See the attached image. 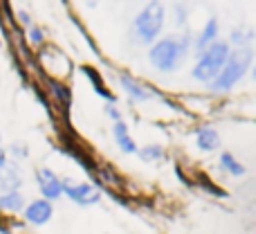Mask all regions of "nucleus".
Listing matches in <instances>:
<instances>
[{
  "instance_id": "obj_11",
  "label": "nucleus",
  "mask_w": 256,
  "mask_h": 234,
  "mask_svg": "<svg viewBox=\"0 0 256 234\" xmlns=\"http://www.w3.org/2000/svg\"><path fill=\"white\" fill-rule=\"evenodd\" d=\"M115 140H117V144H120V149L124 151V153H137V144H135V140H132L130 135H128V126L124 122H117L115 124Z\"/></svg>"
},
{
  "instance_id": "obj_12",
  "label": "nucleus",
  "mask_w": 256,
  "mask_h": 234,
  "mask_svg": "<svg viewBox=\"0 0 256 234\" xmlns=\"http://www.w3.org/2000/svg\"><path fill=\"white\" fill-rule=\"evenodd\" d=\"M20 185V176H18L16 169H4L0 171V189L7 194V191H16Z\"/></svg>"
},
{
  "instance_id": "obj_8",
  "label": "nucleus",
  "mask_w": 256,
  "mask_h": 234,
  "mask_svg": "<svg viewBox=\"0 0 256 234\" xmlns=\"http://www.w3.org/2000/svg\"><path fill=\"white\" fill-rule=\"evenodd\" d=\"M216 36H218V21H216V18H209V23L204 25V30L200 32L198 39H196V50L202 54L204 50H207L209 45L216 41Z\"/></svg>"
},
{
  "instance_id": "obj_3",
  "label": "nucleus",
  "mask_w": 256,
  "mask_h": 234,
  "mask_svg": "<svg viewBox=\"0 0 256 234\" xmlns=\"http://www.w3.org/2000/svg\"><path fill=\"white\" fill-rule=\"evenodd\" d=\"M232 48L227 41H214L207 50L198 57V63L194 66V79L196 81H214L218 77V72L222 70L227 57H230Z\"/></svg>"
},
{
  "instance_id": "obj_6",
  "label": "nucleus",
  "mask_w": 256,
  "mask_h": 234,
  "mask_svg": "<svg viewBox=\"0 0 256 234\" xmlns=\"http://www.w3.org/2000/svg\"><path fill=\"white\" fill-rule=\"evenodd\" d=\"M36 180H38L40 194L45 196L48 203L63 196V182L58 180V176L54 171H50V169H38V171H36Z\"/></svg>"
},
{
  "instance_id": "obj_17",
  "label": "nucleus",
  "mask_w": 256,
  "mask_h": 234,
  "mask_svg": "<svg viewBox=\"0 0 256 234\" xmlns=\"http://www.w3.org/2000/svg\"><path fill=\"white\" fill-rule=\"evenodd\" d=\"M106 115L112 119V122H122V115H120V111H117V108H112V106H106Z\"/></svg>"
},
{
  "instance_id": "obj_10",
  "label": "nucleus",
  "mask_w": 256,
  "mask_h": 234,
  "mask_svg": "<svg viewBox=\"0 0 256 234\" xmlns=\"http://www.w3.org/2000/svg\"><path fill=\"white\" fill-rule=\"evenodd\" d=\"M120 79H122V86H124V90L130 95L132 102H146V99H148V90H146L137 79H132L130 75H122Z\"/></svg>"
},
{
  "instance_id": "obj_14",
  "label": "nucleus",
  "mask_w": 256,
  "mask_h": 234,
  "mask_svg": "<svg viewBox=\"0 0 256 234\" xmlns=\"http://www.w3.org/2000/svg\"><path fill=\"white\" fill-rule=\"evenodd\" d=\"M220 164L232 173V176H245V167L240 162H236L232 153H222L220 155Z\"/></svg>"
},
{
  "instance_id": "obj_16",
  "label": "nucleus",
  "mask_w": 256,
  "mask_h": 234,
  "mask_svg": "<svg viewBox=\"0 0 256 234\" xmlns=\"http://www.w3.org/2000/svg\"><path fill=\"white\" fill-rule=\"evenodd\" d=\"M137 153H140V158H142V160H146V162H155V160L162 158V146H158V144H153V146H144V149H140Z\"/></svg>"
},
{
  "instance_id": "obj_19",
  "label": "nucleus",
  "mask_w": 256,
  "mask_h": 234,
  "mask_svg": "<svg viewBox=\"0 0 256 234\" xmlns=\"http://www.w3.org/2000/svg\"><path fill=\"white\" fill-rule=\"evenodd\" d=\"M4 164H7V153L0 149V169H4Z\"/></svg>"
},
{
  "instance_id": "obj_15",
  "label": "nucleus",
  "mask_w": 256,
  "mask_h": 234,
  "mask_svg": "<svg viewBox=\"0 0 256 234\" xmlns=\"http://www.w3.org/2000/svg\"><path fill=\"white\" fill-rule=\"evenodd\" d=\"M84 72L90 77V79H92V86H94V88H97V93L102 95V97H106V102H108V104H110V102H115V97H112V95L108 93V90L102 86V79H99V75H97V72H92V68H84Z\"/></svg>"
},
{
  "instance_id": "obj_1",
  "label": "nucleus",
  "mask_w": 256,
  "mask_h": 234,
  "mask_svg": "<svg viewBox=\"0 0 256 234\" xmlns=\"http://www.w3.org/2000/svg\"><path fill=\"white\" fill-rule=\"evenodd\" d=\"M189 54V39H180V36H166V39L158 41L150 48L148 59L153 63L155 70L160 72H173L182 66V61Z\"/></svg>"
},
{
  "instance_id": "obj_7",
  "label": "nucleus",
  "mask_w": 256,
  "mask_h": 234,
  "mask_svg": "<svg viewBox=\"0 0 256 234\" xmlns=\"http://www.w3.org/2000/svg\"><path fill=\"white\" fill-rule=\"evenodd\" d=\"M52 214H54V207L48 200H34L30 207H25V218L32 225H45L52 218Z\"/></svg>"
},
{
  "instance_id": "obj_5",
  "label": "nucleus",
  "mask_w": 256,
  "mask_h": 234,
  "mask_svg": "<svg viewBox=\"0 0 256 234\" xmlns=\"http://www.w3.org/2000/svg\"><path fill=\"white\" fill-rule=\"evenodd\" d=\"M63 194H66L68 198H72L74 203L84 205V207H88V205H94L99 198H102V191H99L97 187L88 185V182H84V185L63 182Z\"/></svg>"
},
{
  "instance_id": "obj_4",
  "label": "nucleus",
  "mask_w": 256,
  "mask_h": 234,
  "mask_svg": "<svg viewBox=\"0 0 256 234\" xmlns=\"http://www.w3.org/2000/svg\"><path fill=\"white\" fill-rule=\"evenodd\" d=\"M164 25V5L162 3H150L137 14L135 18V36L140 43L148 45L158 39Z\"/></svg>"
},
{
  "instance_id": "obj_2",
  "label": "nucleus",
  "mask_w": 256,
  "mask_h": 234,
  "mask_svg": "<svg viewBox=\"0 0 256 234\" xmlns=\"http://www.w3.org/2000/svg\"><path fill=\"white\" fill-rule=\"evenodd\" d=\"M252 57H254V52H252L250 45H243V48L230 52V57H227L222 70L218 72V77L212 81L214 93H227V90L234 88V86L245 77V72L250 70V66H252Z\"/></svg>"
},
{
  "instance_id": "obj_13",
  "label": "nucleus",
  "mask_w": 256,
  "mask_h": 234,
  "mask_svg": "<svg viewBox=\"0 0 256 234\" xmlns=\"http://www.w3.org/2000/svg\"><path fill=\"white\" fill-rule=\"evenodd\" d=\"M0 209L4 212H20L22 209V196L18 191H7L0 196Z\"/></svg>"
},
{
  "instance_id": "obj_18",
  "label": "nucleus",
  "mask_w": 256,
  "mask_h": 234,
  "mask_svg": "<svg viewBox=\"0 0 256 234\" xmlns=\"http://www.w3.org/2000/svg\"><path fill=\"white\" fill-rule=\"evenodd\" d=\"M40 41H43V32H40L38 27H32V43L40 45Z\"/></svg>"
},
{
  "instance_id": "obj_9",
  "label": "nucleus",
  "mask_w": 256,
  "mask_h": 234,
  "mask_svg": "<svg viewBox=\"0 0 256 234\" xmlns=\"http://www.w3.org/2000/svg\"><path fill=\"white\" fill-rule=\"evenodd\" d=\"M196 142H198V146L202 151H216L218 146H220V135H218L216 128L204 126V128H200V131H198Z\"/></svg>"
}]
</instances>
